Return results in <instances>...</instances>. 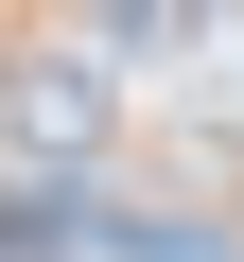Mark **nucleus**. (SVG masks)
I'll use <instances>...</instances> for the list:
<instances>
[{
	"mask_svg": "<svg viewBox=\"0 0 244 262\" xmlns=\"http://www.w3.org/2000/svg\"><path fill=\"white\" fill-rule=\"evenodd\" d=\"M0 122H18V158H35V175H70V158H105L122 88H105L87 53H18V70H0Z\"/></svg>",
	"mask_w": 244,
	"mask_h": 262,
	"instance_id": "obj_1",
	"label": "nucleus"
},
{
	"mask_svg": "<svg viewBox=\"0 0 244 262\" xmlns=\"http://www.w3.org/2000/svg\"><path fill=\"white\" fill-rule=\"evenodd\" d=\"M105 245H122V262H227V227H175V210H122Z\"/></svg>",
	"mask_w": 244,
	"mask_h": 262,
	"instance_id": "obj_3",
	"label": "nucleus"
},
{
	"mask_svg": "<svg viewBox=\"0 0 244 262\" xmlns=\"http://www.w3.org/2000/svg\"><path fill=\"white\" fill-rule=\"evenodd\" d=\"M122 210H87V192H0V262H87Z\"/></svg>",
	"mask_w": 244,
	"mask_h": 262,
	"instance_id": "obj_2",
	"label": "nucleus"
}]
</instances>
